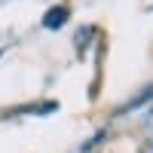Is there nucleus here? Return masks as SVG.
Masks as SVG:
<instances>
[{"instance_id":"1","label":"nucleus","mask_w":153,"mask_h":153,"mask_svg":"<svg viewBox=\"0 0 153 153\" xmlns=\"http://www.w3.org/2000/svg\"><path fill=\"white\" fill-rule=\"evenodd\" d=\"M68 19H71V6H65V3L49 6V9L43 12V28H46V31H58V28H65V25H68Z\"/></svg>"}]
</instances>
